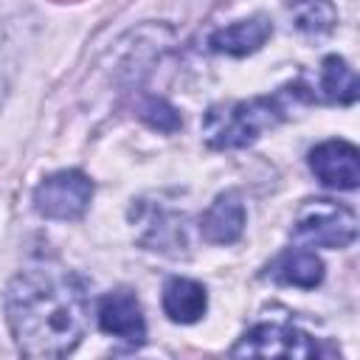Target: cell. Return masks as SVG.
Segmentation results:
<instances>
[{"label": "cell", "instance_id": "1", "mask_svg": "<svg viewBox=\"0 0 360 360\" xmlns=\"http://www.w3.org/2000/svg\"><path fill=\"white\" fill-rule=\"evenodd\" d=\"M6 312L25 357H65L87 332L90 292L73 270L39 264L14 276Z\"/></svg>", "mask_w": 360, "mask_h": 360}, {"label": "cell", "instance_id": "2", "mask_svg": "<svg viewBox=\"0 0 360 360\" xmlns=\"http://www.w3.org/2000/svg\"><path fill=\"white\" fill-rule=\"evenodd\" d=\"M315 96L304 82H290L273 96H256L248 101L217 104L205 112L202 135L214 149H242L253 143L262 132L278 127L298 104H309Z\"/></svg>", "mask_w": 360, "mask_h": 360}, {"label": "cell", "instance_id": "3", "mask_svg": "<svg viewBox=\"0 0 360 360\" xmlns=\"http://www.w3.org/2000/svg\"><path fill=\"white\" fill-rule=\"evenodd\" d=\"M292 239L315 248H349L357 239V217L332 200H309L292 225Z\"/></svg>", "mask_w": 360, "mask_h": 360}, {"label": "cell", "instance_id": "4", "mask_svg": "<svg viewBox=\"0 0 360 360\" xmlns=\"http://www.w3.org/2000/svg\"><path fill=\"white\" fill-rule=\"evenodd\" d=\"M233 357H318L321 346L315 338L292 326L290 321H264L250 326L231 349Z\"/></svg>", "mask_w": 360, "mask_h": 360}, {"label": "cell", "instance_id": "5", "mask_svg": "<svg viewBox=\"0 0 360 360\" xmlns=\"http://www.w3.org/2000/svg\"><path fill=\"white\" fill-rule=\"evenodd\" d=\"M93 197V183L70 169V172H56L45 177L34 188V208L48 217V219H79Z\"/></svg>", "mask_w": 360, "mask_h": 360}, {"label": "cell", "instance_id": "6", "mask_svg": "<svg viewBox=\"0 0 360 360\" xmlns=\"http://www.w3.org/2000/svg\"><path fill=\"white\" fill-rule=\"evenodd\" d=\"M309 169L315 177L340 191H352L360 183V155L357 146L346 141H323L309 152Z\"/></svg>", "mask_w": 360, "mask_h": 360}, {"label": "cell", "instance_id": "7", "mask_svg": "<svg viewBox=\"0 0 360 360\" xmlns=\"http://www.w3.org/2000/svg\"><path fill=\"white\" fill-rule=\"evenodd\" d=\"M98 326L101 332L127 340L132 346H141L146 340V321L141 312V304L132 292L118 290V292H107L98 304Z\"/></svg>", "mask_w": 360, "mask_h": 360}, {"label": "cell", "instance_id": "8", "mask_svg": "<svg viewBox=\"0 0 360 360\" xmlns=\"http://www.w3.org/2000/svg\"><path fill=\"white\" fill-rule=\"evenodd\" d=\"M245 231V205L236 191H222L200 217V233L211 245H231Z\"/></svg>", "mask_w": 360, "mask_h": 360}, {"label": "cell", "instance_id": "9", "mask_svg": "<svg viewBox=\"0 0 360 360\" xmlns=\"http://www.w3.org/2000/svg\"><path fill=\"white\" fill-rule=\"evenodd\" d=\"M273 34V22L264 14H256L250 20H236L225 28H217L208 37V48L214 53H228V56H248L259 51Z\"/></svg>", "mask_w": 360, "mask_h": 360}, {"label": "cell", "instance_id": "10", "mask_svg": "<svg viewBox=\"0 0 360 360\" xmlns=\"http://www.w3.org/2000/svg\"><path fill=\"white\" fill-rule=\"evenodd\" d=\"M267 276L278 284H290V287H301V290H315L323 281V262L315 256V250L307 248H290L284 253H278L270 267Z\"/></svg>", "mask_w": 360, "mask_h": 360}, {"label": "cell", "instance_id": "11", "mask_svg": "<svg viewBox=\"0 0 360 360\" xmlns=\"http://www.w3.org/2000/svg\"><path fill=\"white\" fill-rule=\"evenodd\" d=\"M208 309V292L200 281L191 278H169L163 287V312L174 323H194Z\"/></svg>", "mask_w": 360, "mask_h": 360}, {"label": "cell", "instance_id": "12", "mask_svg": "<svg viewBox=\"0 0 360 360\" xmlns=\"http://www.w3.org/2000/svg\"><path fill=\"white\" fill-rule=\"evenodd\" d=\"M318 90H321L323 101H329V104H354L357 93H360V82H357V73L346 65V59L326 56L321 65Z\"/></svg>", "mask_w": 360, "mask_h": 360}, {"label": "cell", "instance_id": "13", "mask_svg": "<svg viewBox=\"0 0 360 360\" xmlns=\"http://www.w3.org/2000/svg\"><path fill=\"white\" fill-rule=\"evenodd\" d=\"M290 17L292 25L309 37L329 34L338 22V11L332 0H290Z\"/></svg>", "mask_w": 360, "mask_h": 360}, {"label": "cell", "instance_id": "14", "mask_svg": "<svg viewBox=\"0 0 360 360\" xmlns=\"http://www.w3.org/2000/svg\"><path fill=\"white\" fill-rule=\"evenodd\" d=\"M138 112H141V118H143L152 129H158V132H174V129H180V115H177V110H174L169 101H163V98H146Z\"/></svg>", "mask_w": 360, "mask_h": 360}, {"label": "cell", "instance_id": "15", "mask_svg": "<svg viewBox=\"0 0 360 360\" xmlns=\"http://www.w3.org/2000/svg\"><path fill=\"white\" fill-rule=\"evenodd\" d=\"M56 3H70V0H56Z\"/></svg>", "mask_w": 360, "mask_h": 360}]
</instances>
